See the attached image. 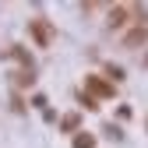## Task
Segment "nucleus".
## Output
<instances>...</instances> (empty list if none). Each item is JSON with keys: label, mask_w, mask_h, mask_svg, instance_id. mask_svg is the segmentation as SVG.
<instances>
[{"label": "nucleus", "mask_w": 148, "mask_h": 148, "mask_svg": "<svg viewBox=\"0 0 148 148\" xmlns=\"http://www.w3.org/2000/svg\"><path fill=\"white\" fill-rule=\"evenodd\" d=\"M145 67H148V53H145Z\"/></svg>", "instance_id": "obj_4"}, {"label": "nucleus", "mask_w": 148, "mask_h": 148, "mask_svg": "<svg viewBox=\"0 0 148 148\" xmlns=\"http://www.w3.org/2000/svg\"><path fill=\"white\" fill-rule=\"evenodd\" d=\"M145 39H148V25H134V28H127V32H123V46H127V49L145 46Z\"/></svg>", "instance_id": "obj_1"}, {"label": "nucleus", "mask_w": 148, "mask_h": 148, "mask_svg": "<svg viewBox=\"0 0 148 148\" xmlns=\"http://www.w3.org/2000/svg\"><path fill=\"white\" fill-rule=\"evenodd\" d=\"M35 35H39V39H42V42H46V39H49V28H46V25H42V21H35Z\"/></svg>", "instance_id": "obj_2"}, {"label": "nucleus", "mask_w": 148, "mask_h": 148, "mask_svg": "<svg viewBox=\"0 0 148 148\" xmlns=\"http://www.w3.org/2000/svg\"><path fill=\"white\" fill-rule=\"evenodd\" d=\"M74 148H92V138H78V141H74Z\"/></svg>", "instance_id": "obj_3"}]
</instances>
